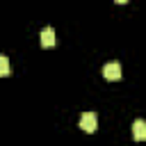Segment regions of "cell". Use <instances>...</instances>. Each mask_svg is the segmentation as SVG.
Segmentation results:
<instances>
[{
  "mask_svg": "<svg viewBox=\"0 0 146 146\" xmlns=\"http://www.w3.org/2000/svg\"><path fill=\"white\" fill-rule=\"evenodd\" d=\"M80 128H82L84 132H96V128H98V116H96V112H84V114L80 116Z\"/></svg>",
  "mask_w": 146,
  "mask_h": 146,
  "instance_id": "1",
  "label": "cell"
},
{
  "mask_svg": "<svg viewBox=\"0 0 146 146\" xmlns=\"http://www.w3.org/2000/svg\"><path fill=\"white\" fill-rule=\"evenodd\" d=\"M103 75H105L107 80H119V78H121V64H119V62L105 64V66H103Z\"/></svg>",
  "mask_w": 146,
  "mask_h": 146,
  "instance_id": "2",
  "label": "cell"
},
{
  "mask_svg": "<svg viewBox=\"0 0 146 146\" xmlns=\"http://www.w3.org/2000/svg\"><path fill=\"white\" fill-rule=\"evenodd\" d=\"M55 43H57L55 30H52V27H43V30H41V46H43V48H52Z\"/></svg>",
  "mask_w": 146,
  "mask_h": 146,
  "instance_id": "3",
  "label": "cell"
},
{
  "mask_svg": "<svg viewBox=\"0 0 146 146\" xmlns=\"http://www.w3.org/2000/svg\"><path fill=\"white\" fill-rule=\"evenodd\" d=\"M132 137L137 141H146V121L144 119H137L132 123Z\"/></svg>",
  "mask_w": 146,
  "mask_h": 146,
  "instance_id": "4",
  "label": "cell"
},
{
  "mask_svg": "<svg viewBox=\"0 0 146 146\" xmlns=\"http://www.w3.org/2000/svg\"><path fill=\"white\" fill-rule=\"evenodd\" d=\"M7 75H9V59L0 55V78H7Z\"/></svg>",
  "mask_w": 146,
  "mask_h": 146,
  "instance_id": "5",
  "label": "cell"
}]
</instances>
